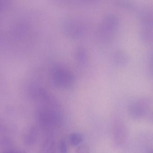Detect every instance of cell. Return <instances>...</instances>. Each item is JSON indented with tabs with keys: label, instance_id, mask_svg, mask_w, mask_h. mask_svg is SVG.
<instances>
[{
	"label": "cell",
	"instance_id": "cell-1",
	"mask_svg": "<svg viewBox=\"0 0 153 153\" xmlns=\"http://www.w3.org/2000/svg\"><path fill=\"white\" fill-rule=\"evenodd\" d=\"M52 78L55 85L62 89L70 88L74 82L72 74L66 68L61 66H56L54 68Z\"/></svg>",
	"mask_w": 153,
	"mask_h": 153
},
{
	"label": "cell",
	"instance_id": "cell-2",
	"mask_svg": "<svg viewBox=\"0 0 153 153\" xmlns=\"http://www.w3.org/2000/svg\"><path fill=\"white\" fill-rule=\"evenodd\" d=\"M150 100L147 98H141L132 101L128 108L129 116L135 119L143 118L149 110Z\"/></svg>",
	"mask_w": 153,
	"mask_h": 153
},
{
	"label": "cell",
	"instance_id": "cell-3",
	"mask_svg": "<svg viewBox=\"0 0 153 153\" xmlns=\"http://www.w3.org/2000/svg\"><path fill=\"white\" fill-rule=\"evenodd\" d=\"M118 25V19L116 15L109 14L106 16L102 20L99 30L100 39H110L117 29Z\"/></svg>",
	"mask_w": 153,
	"mask_h": 153
},
{
	"label": "cell",
	"instance_id": "cell-4",
	"mask_svg": "<svg viewBox=\"0 0 153 153\" xmlns=\"http://www.w3.org/2000/svg\"><path fill=\"white\" fill-rule=\"evenodd\" d=\"M63 31L67 37L77 39L83 35V26L79 22L72 19L65 20L62 24Z\"/></svg>",
	"mask_w": 153,
	"mask_h": 153
},
{
	"label": "cell",
	"instance_id": "cell-5",
	"mask_svg": "<svg viewBox=\"0 0 153 153\" xmlns=\"http://www.w3.org/2000/svg\"><path fill=\"white\" fill-rule=\"evenodd\" d=\"M114 131L117 143L119 145L125 143L128 136V131L125 124L121 121H118L116 123Z\"/></svg>",
	"mask_w": 153,
	"mask_h": 153
},
{
	"label": "cell",
	"instance_id": "cell-6",
	"mask_svg": "<svg viewBox=\"0 0 153 153\" xmlns=\"http://www.w3.org/2000/svg\"><path fill=\"white\" fill-rule=\"evenodd\" d=\"M112 61L117 66L123 67L128 63L129 57L128 55L124 51L117 50L112 54Z\"/></svg>",
	"mask_w": 153,
	"mask_h": 153
},
{
	"label": "cell",
	"instance_id": "cell-7",
	"mask_svg": "<svg viewBox=\"0 0 153 153\" xmlns=\"http://www.w3.org/2000/svg\"><path fill=\"white\" fill-rule=\"evenodd\" d=\"M69 142L72 146H78L81 145L83 140V137L78 133H73L69 136Z\"/></svg>",
	"mask_w": 153,
	"mask_h": 153
},
{
	"label": "cell",
	"instance_id": "cell-8",
	"mask_svg": "<svg viewBox=\"0 0 153 153\" xmlns=\"http://www.w3.org/2000/svg\"><path fill=\"white\" fill-rule=\"evenodd\" d=\"M76 57L77 61L80 62V63H84L86 59L85 51L83 49H79V50L76 51Z\"/></svg>",
	"mask_w": 153,
	"mask_h": 153
},
{
	"label": "cell",
	"instance_id": "cell-9",
	"mask_svg": "<svg viewBox=\"0 0 153 153\" xmlns=\"http://www.w3.org/2000/svg\"><path fill=\"white\" fill-rule=\"evenodd\" d=\"M60 153H68V146L67 142L65 139H63L60 142Z\"/></svg>",
	"mask_w": 153,
	"mask_h": 153
},
{
	"label": "cell",
	"instance_id": "cell-10",
	"mask_svg": "<svg viewBox=\"0 0 153 153\" xmlns=\"http://www.w3.org/2000/svg\"><path fill=\"white\" fill-rule=\"evenodd\" d=\"M89 149L85 145H80L77 146L76 151V153H88Z\"/></svg>",
	"mask_w": 153,
	"mask_h": 153
},
{
	"label": "cell",
	"instance_id": "cell-11",
	"mask_svg": "<svg viewBox=\"0 0 153 153\" xmlns=\"http://www.w3.org/2000/svg\"><path fill=\"white\" fill-rule=\"evenodd\" d=\"M36 137V130L35 129H32L31 131L29 133L28 136L27 138L28 139V142H29V143H33L35 142Z\"/></svg>",
	"mask_w": 153,
	"mask_h": 153
},
{
	"label": "cell",
	"instance_id": "cell-12",
	"mask_svg": "<svg viewBox=\"0 0 153 153\" xmlns=\"http://www.w3.org/2000/svg\"><path fill=\"white\" fill-rule=\"evenodd\" d=\"M150 71H151V72L153 75V56L152 57L151 64H150Z\"/></svg>",
	"mask_w": 153,
	"mask_h": 153
},
{
	"label": "cell",
	"instance_id": "cell-13",
	"mask_svg": "<svg viewBox=\"0 0 153 153\" xmlns=\"http://www.w3.org/2000/svg\"><path fill=\"white\" fill-rule=\"evenodd\" d=\"M5 153H26L25 152H12V151H10V152H7Z\"/></svg>",
	"mask_w": 153,
	"mask_h": 153
},
{
	"label": "cell",
	"instance_id": "cell-14",
	"mask_svg": "<svg viewBox=\"0 0 153 153\" xmlns=\"http://www.w3.org/2000/svg\"><path fill=\"white\" fill-rule=\"evenodd\" d=\"M147 153H153V149H151V150H150Z\"/></svg>",
	"mask_w": 153,
	"mask_h": 153
}]
</instances>
